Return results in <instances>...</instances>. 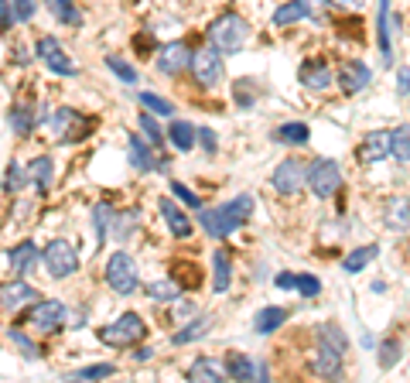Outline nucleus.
I'll return each mask as SVG.
<instances>
[{
    "instance_id": "1",
    "label": "nucleus",
    "mask_w": 410,
    "mask_h": 383,
    "mask_svg": "<svg viewBox=\"0 0 410 383\" xmlns=\"http://www.w3.org/2000/svg\"><path fill=\"white\" fill-rule=\"evenodd\" d=\"M250 212H253V199L250 195H236L232 202L219 205V209H205L202 216V230L212 236V240H223V236H230L232 230H239L246 219H250Z\"/></svg>"
},
{
    "instance_id": "2",
    "label": "nucleus",
    "mask_w": 410,
    "mask_h": 383,
    "mask_svg": "<svg viewBox=\"0 0 410 383\" xmlns=\"http://www.w3.org/2000/svg\"><path fill=\"white\" fill-rule=\"evenodd\" d=\"M209 38H212V48L216 51L236 55V51L246 45V38H250V25L239 14H223L216 25L209 27Z\"/></svg>"
},
{
    "instance_id": "3",
    "label": "nucleus",
    "mask_w": 410,
    "mask_h": 383,
    "mask_svg": "<svg viewBox=\"0 0 410 383\" xmlns=\"http://www.w3.org/2000/svg\"><path fill=\"white\" fill-rule=\"evenodd\" d=\"M147 335V325H144V318L137 315V311H127L124 318H117V322H110V325H102L100 329V339L106 346H137L140 339Z\"/></svg>"
},
{
    "instance_id": "4",
    "label": "nucleus",
    "mask_w": 410,
    "mask_h": 383,
    "mask_svg": "<svg viewBox=\"0 0 410 383\" xmlns=\"http://www.w3.org/2000/svg\"><path fill=\"white\" fill-rule=\"evenodd\" d=\"M188 65H192V76H195V82H199L202 89H216V86L226 79V69H223V55H219L216 48L192 51Z\"/></svg>"
},
{
    "instance_id": "5",
    "label": "nucleus",
    "mask_w": 410,
    "mask_h": 383,
    "mask_svg": "<svg viewBox=\"0 0 410 383\" xmlns=\"http://www.w3.org/2000/svg\"><path fill=\"white\" fill-rule=\"evenodd\" d=\"M308 188L318 195V199H332L335 192L342 188V168L329 161V157H322V161H315V164H308Z\"/></svg>"
},
{
    "instance_id": "6",
    "label": "nucleus",
    "mask_w": 410,
    "mask_h": 383,
    "mask_svg": "<svg viewBox=\"0 0 410 383\" xmlns=\"http://www.w3.org/2000/svg\"><path fill=\"white\" fill-rule=\"evenodd\" d=\"M106 284L117 291V294H133L137 291V264L133 257L117 250V254L106 260Z\"/></svg>"
},
{
    "instance_id": "7",
    "label": "nucleus",
    "mask_w": 410,
    "mask_h": 383,
    "mask_svg": "<svg viewBox=\"0 0 410 383\" xmlns=\"http://www.w3.org/2000/svg\"><path fill=\"white\" fill-rule=\"evenodd\" d=\"M41 257H45V267H48L51 278H69L79 271V254L69 240H51Z\"/></svg>"
},
{
    "instance_id": "8",
    "label": "nucleus",
    "mask_w": 410,
    "mask_h": 383,
    "mask_svg": "<svg viewBox=\"0 0 410 383\" xmlns=\"http://www.w3.org/2000/svg\"><path fill=\"white\" fill-rule=\"evenodd\" d=\"M34 55L48 65L55 76H76V62L69 58V51L58 45V38H51V34H45V38H38V45H34Z\"/></svg>"
},
{
    "instance_id": "9",
    "label": "nucleus",
    "mask_w": 410,
    "mask_h": 383,
    "mask_svg": "<svg viewBox=\"0 0 410 383\" xmlns=\"http://www.w3.org/2000/svg\"><path fill=\"white\" fill-rule=\"evenodd\" d=\"M305 178H308V164L301 161V157H287V161H281V164L274 168V175H270L274 188H277L281 195L301 192V188H305Z\"/></svg>"
},
{
    "instance_id": "10",
    "label": "nucleus",
    "mask_w": 410,
    "mask_h": 383,
    "mask_svg": "<svg viewBox=\"0 0 410 383\" xmlns=\"http://www.w3.org/2000/svg\"><path fill=\"white\" fill-rule=\"evenodd\" d=\"M335 82L342 86V93L356 96V93H362L373 82V72H369L366 62H342V69L335 72Z\"/></svg>"
},
{
    "instance_id": "11",
    "label": "nucleus",
    "mask_w": 410,
    "mask_h": 383,
    "mask_svg": "<svg viewBox=\"0 0 410 383\" xmlns=\"http://www.w3.org/2000/svg\"><path fill=\"white\" fill-rule=\"evenodd\" d=\"M27 322L34 329H41V332H51V329H58L65 322V305L62 301H38V305L31 308Z\"/></svg>"
},
{
    "instance_id": "12",
    "label": "nucleus",
    "mask_w": 410,
    "mask_h": 383,
    "mask_svg": "<svg viewBox=\"0 0 410 383\" xmlns=\"http://www.w3.org/2000/svg\"><path fill=\"white\" fill-rule=\"evenodd\" d=\"M188 58H192V51L185 41H171V45H164V48L157 51V65H161V72L164 76H178L188 69Z\"/></svg>"
},
{
    "instance_id": "13",
    "label": "nucleus",
    "mask_w": 410,
    "mask_h": 383,
    "mask_svg": "<svg viewBox=\"0 0 410 383\" xmlns=\"http://www.w3.org/2000/svg\"><path fill=\"white\" fill-rule=\"evenodd\" d=\"M226 373H230L232 380H267V366L250 356H243V353H230L226 356Z\"/></svg>"
},
{
    "instance_id": "14",
    "label": "nucleus",
    "mask_w": 410,
    "mask_h": 383,
    "mask_svg": "<svg viewBox=\"0 0 410 383\" xmlns=\"http://www.w3.org/2000/svg\"><path fill=\"white\" fill-rule=\"evenodd\" d=\"M318 7H322V0H291V4H284V7L274 11V25L287 27V25H294V21H305Z\"/></svg>"
},
{
    "instance_id": "15",
    "label": "nucleus",
    "mask_w": 410,
    "mask_h": 383,
    "mask_svg": "<svg viewBox=\"0 0 410 383\" xmlns=\"http://www.w3.org/2000/svg\"><path fill=\"white\" fill-rule=\"evenodd\" d=\"M386 154H390V130H373V134H366V141H362V148H359V157H362L366 164H376V161H383Z\"/></svg>"
},
{
    "instance_id": "16",
    "label": "nucleus",
    "mask_w": 410,
    "mask_h": 383,
    "mask_svg": "<svg viewBox=\"0 0 410 383\" xmlns=\"http://www.w3.org/2000/svg\"><path fill=\"white\" fill-rule=\"evenodd\" d=\"M157 209H161V216H164V223H168V230L175 233V236H188L192 233V219L185 216V209L181 205H175V199H161L157 202Z\"/></svg>"
},
{
    "instance_id": "17",
    "label": "nucleus",
    "mask_w": 410,
    "mask_h": 383,
    "mask_svg": "<svg viewBox=\"0 0 410 383\" xmlns=\"http://www.w3.org/2000/svg\"><path fill=\"white\" fill-rule=\"evenodd\" d=\"M38 298V291L25 281H14V284H4L0 287V308H21L27 301H34Z\"/></svg>"
},
{
    "instance_id": "18",
    "label": "nucleus",
    "mask_w": 410,
    "mask_h": 383,
    "mask_svg": "<svg viewBox=\"0 0 410 383\" xmlns=\"http://www.w3.org/2000/svg\"><path fill=\"white\" fill-rule=\"evenodd\" d=\"M376 34H380L383 65H390V62H393V18H390V0H380V25H376Z\"/></svg>"
},
{
    "instance_id": "19",
    "label": "nucleus",
    "mask_w": 410,
    "mask_h": 383,
    "mask_svg": "<svg viewBox=\"0 0 410 383\" xmlns=\"http://www.w3.org/2000/svg\"><path fill=\"white\" fill-rule=\"evenodd\" d=\"M311 370H315L318 377H335V373L342 370V353L332 349V346H325V342H318V353H315Z\"/></svg>"
},
{
    "instance_id": "20",
    "label": "nucleus",
    "mask_w": 410,
    "mask_h": 383,
    "mask_svg": "<svg viewBox=\"0 0 410 383\" xmlns=\"http://www.w3.org/2000/svg\"><path fill=\"white\" fill-rule=\"evenodd\" d=\"M38 257L41 254H38V247H34L31 240H27V243H18V247L11 250V271H14V278H25L27 271L38 264Z\"/></svg>"
},
{
    "instance_id": "21",
    "label": "nucleus",
    "mask_w": 410,
    "mask_h": 383,
    "mask_svg": "<svg viewBox=\"0 0 410 383\" xmlns=\"http://www.w3.org/2000/svg\"><path fill=\"white\" fill-rule=\"evenodd\" d=\"M188 380L192 383H219L223 380V366H219L216 359L199 356L192 366H188Z\"/></svg>"
},
{
    "instance_id": "22",
    "label": "nucleus",
    "mask_w": 410,
    "mask_h": 383,
    "mask_svg": "<svg viewBox=\"0 0 410 383\" xmlns=\"http://www.w3.org/2000/svg\"><path fill=\"white\" fill-rule=\"evenodd\" d=\"M127 151H130V164H133L137 171H154V168H161V161L151 157V151L144 148V141H140L137 134L127 137Z\"/></svg>"
},
{
    "instance_id": "23",
    "label": "nucleus",
    "mask_w": 410,
    "mask_h": 383,
    "mask_svg": "<svg viewBox=\"0 0 410 383\" xmlns=\"http://www.w3.org/2000/svg\"><path fill=\"white\" fill-rule=\"evenodd\" d=\"M284 322H287V311H284V308H260L256 318H253V332L270 335V332H277Z\"/></svg>"
},
{
    "instance_id": "24",
    "label": "nucleus",
    "mask_w": 410,
    "mask_h": 383,
    "mask_svg": "<svg viewBox=\"0 0 410 383\" xmlns=\"http://www.w3.org/2000/svg\"><path fill=\"white\" fill-rule=\"evenodd\" d=\"M376 254H380V247H373V243L369 247H359V250H352V254L342 260V271L345 274H359V271H366L376 260Z\"/></svg>"
},
{
    "instance_id": "25",
    "label": "nucleus",
    "mask_w": 410,
    "mask_h": 383,
    "mask_svg": "<svg viewBox=\"0 0 410 383\" xmlns=\"http://www.w3.org/2000/svg\"><path fill=\"white\" fill-rule=\"evenodd\" d=\"M51 124H55V134H58V141H69V137H72V127H76V124H89V120H86V117H79L76 110L62 106V110L55 113V120H51Z\"/></svg>"
},
{
    "instance_id": "26",
    "label": "nucleus",
    "mask_w": 410,
    "mask_h": 383,
    "mask_svg": "<svg viewBox=\"0 0 410 383\" xmlns=\"http://www.w3.org/2000/svg\"><path fill=\"white\" fill-rule=\"evenodd\" d=\"M301 79H305L308 89H318V93H322V89H329V86H332L335 76H332V69H329V65H322V62H318V65H305Z\"/></svg>"
},
{
    "instance_id": "27",
    "label": "nucleus",
    "mask_w": 410,
    "mask_h": 383,
    "mask_svg": "<svg viewBox=\"0 0 410 383\" xmlns=\"http://www.w3.org/2000/svg\"><path fill=\"white\" fill-rule=\"evenodd\" d=\"M48 7H51V14H55V18H58L62 25L82 27V14H79L76 0H48Z\"/></svg>"
},
{
    "instance_id": "28",
    "label": "nucleus",
    "mask_w": 410,
    "mask_h": 383,
    "mask_svg": "<svg viewBox=\"0 0 410 383\" xmlns=\"http://www.w3.org/2000/svg\"><path fill=\"white\" fill-rule=\"evenodd\" d=\"M230 281H232L230 257L223 254V250H216V254H212V287H216V291H226Z\"/></svg>"
},
{
    "instance_id": "29",
    "label": "nucleus",
    "mask_w": 410,
    "mask_h": 383,
    "mask_svg": "<svg viewBox=\"0 0 410 383\" xmlns=\"http://www.w3.org/2000/svg\"><path fill=\"white\" fill-rule=\"evenodd\" d=\"M308 137H311V130H308V124H301V120L281 124L277 134H274V141H281V144H308Z\"/></svg>"
},
{
    "instance_id": "30",
    "label": "nucleus",
    "mask_w": 410,
    "mask_h": 383,
    "mask_svg": "<svg viewBox=\"0 0 410 383\" xmlns=\"http://www.w3.org/2000/svg\"><path fill=\"white\" fill-rule=\"evenodd\" d=\"M209 329H212V318L205 315V318H195L188 329H178V332L171 335V342L175 346H185V342H195V339H202V335H209Z\"/></svg>"
},
{
    "instance_id": "31",
    "label": "nucleus",
    "mask_w": 410,
    "mask_h": 383,
    "mask_svg": "<svg viewBox=\"0 0 410 383\" xmlns=\"http://www.w3.org/2000/svg\"><path fill=\"white\" fill-rule=\"evenodd\" d=\"M168 137H171V144H175L178 151H192V148H195V127L185 124V120H175L171 130H168Z\"/></svg>"
},
{
    "instance_id": "32",
    "label": "nucleus",
    "mask_w": 410,
    "mask_h": 383,
    "mask_svg": "<svg viewBox=\"0 0 410 383\" xmlns=\"http://www.w3.org/2000/svg\"><path fill=\"white\" fill-rule=\"evenodd\" d=\"M410 130L407 127H397L393 134H390V154L397 157V164L400 168H407V157H410Z\"/></svg>"
},
{
    "instance_id": "33",
    "label": "nucleus",
    "mask_w": 410,
    "mask_h": 383,
    "mask_svg": "<svg viewBox=\"0 0 410 383\" xmlns=\"http://www.w3.org/2000/svg\"><path fill=\"white\" fill-rule=\"evenodd\" d=\"M318 342H325V346H332V349H338L342 356H345V349H349V335L342 332L338 325H332V322H325V325L318 329Z\"/></svg>"
},
{
    "instance_id": "34",
    "label": "nucleus",
    "mask_w": 410,
    "mask_h": 383,
    "mask_svg": "<svg viewBox=\"0 0 410 383\" xmlns=\"http://www.w3.org/2000/svg\"><path fill=\"white\" fill-rule=\"evenodd\" d=\"M11 130H14L18 137H27V134L34 130V110H31V106H14V110H11Z\"/></svg>"
},
{
    "instance_id": "35",
    "label": "nucleus",
    "mask_w": 410,
    "mask_h": 383,
    "mask_svg": "<svg viewBox=\"0 0 410 383\" xmlns=\"http://www.w3.org/2000/svg\"><path fill=\"white\" fill-rule=\"evenodd\" d=\"M147 298H154V301H178L181 284L178 281H154V284H147Z\"/></svg>"
},
{
    "instance_id": "36",
    "label": "nucleus",
    "mask_w": 410,
    "mask_h": 383,
    "mask_svg": "<svg viewBox=\"0 0 410 383\" xmlns=\"http://www.w3.org/2000/svg\"><path fill=\"white\" fill-rule=\"evenodd\" d=\"M31 178H34V185L45 192V188H51V157L48 154H41V157H34V164H31Z\"/></svg>"
},
{
    "instance_id": "37",
    "label": "nucleus",
    "mask_w": 410,
    "mask_h": 383,
    "mask_svg": "<svg viewBox=\"0 0 410 383\" xmlns=\"http://www.w3.org/2000/svg\"><path fill=\"white\" fill-rule=\"evenodd\" d=\"M117 366L113 363H93V366H82L72 373V380H102V377H113Z\"/></svg>"
},
{
    "instance_id": "38",
    "label": "nucleus",
    "mask_w": 410,
    "mask_h": 383,
    "mask_svg": "<svg viewBox=\"0 0 410 383\" xmlns=\"http://www.w3.org/2000/svg\"><path fill=\"white\" fill-rule=\"evenodd\" d=\"M34 11H38L34 0H11V21L14 25H27L34 18Z\"/></svg>"
},
{
    "instance_id": "39",
    "label": "nucleus",
    "mask_w": 410,
    "mask_h": 383,
    "mask_svg": "<svg viewBox=\"0 0 410 383\" xmlns=\"http://www.w3.org/2000/svg\"><path fill=\"white\" fill-rule=\"evenodd\" d=\"M140 103H144L151 113H157V117H171V113H175L171 100H164V96H157V93H140Z\"/></svg>"
},
{
    "instance_id": "40",
    "label": "nucleus",
    "mask_w": 410,
    "mask_h": 383,
    "mask_svg": "<svg viewBox=\"0 0 410 383\" xmlns=\"http://www.w3.org/2000/svg\"><path fill=\"white\" fill-rule=\"evenodd\" d=\"M110 219H113V209H110V205H96V209H93V226H96V247H100L102 240H106V226H110Z\"/></svg>"
},
{
    "instance_id": "41",
    "label": "nucleus",
    "mask_w": 410,
    "mask_h": 383,
    "mask_svg": "<svg viewBox=\"0 0 410 383\" xmlns=\"http://www.w3.org/2000/svg\"><path fill=\"white\" fill-rule=\"evenodd\" d=\"M106 65L117 72V79H124L127 86H133V82H137V72H133V65H127L120 55H106Z\"/></svg>"
},
{
    "instance_id": "42",
    "label": "nucleus",
    "mask_w": 410,
    "mask_h": 383,
    "mask_svg": "<svg viewBox=\"0 0 410 383\" xmlns=\"http://www.w3.org/2000/svg\"><path fill=\"white\" fill-rule=\"evenodd\" d=\"M27 181V171L21 168V164H11L7 168V178H4V192H21Z\"/></svg>"
},
{
    "instance_id": "43",
    "label": "nucleus",
    "mask_w": 410,
    "mask_h": 383,
    "mask_svg": "<svg viewBox=\"0 0 410 383\" xmlns=\"http://www.w3.org/2000/svg\"><path fill=\"white\" fill-rule=\"evenodd\" d=\"M171 192H175V199H181V202L188 205V209H202V199L188 188V185H181V181H171Z\"/></svg>"
},
{
    "instance_id": "44",
    "label": "nucleus",
    "mask_w": 410,
    "mask_h": 383,
    "mask_svg": "<svg viewBox=\"0 0 410 383\" xmlns=\"http://www.w3.org/2000/svg\"><path fill=\"white\" fill-rule=\"evenodd\" d=\"M294 287H298L305 298H315V294L322 291V281H318L315 274H301V278H294Z\"/></svg>"
},
{
    "instance_id": "45",
    "label": "nucleus",
    "mask_w": 410,
    "mask_h": 383,
    "mask_svg": "<svg viewBox=\"0 0 410 383\" xmlns=\"http://www.w3.org/2000/svg\"><path fill=\"white\" fill-rule=\"evenodd\" d=\"M140 130H144V137H147L151 144H161V141H164V134H161V127L154 124L151 113H140Z\"/></svg>"
},
{
    "instance_id": "46",
    "label": "nucleus",
    "mask_w": 410,
    "mask_h": 383,
    "mask_svg": "<svg viewBox=\"0 0 410 383\" xmlns=\"http://www.w3.org/2000/svg\"><path fill=\"white\" fill-rule=\"evenodd\" d=\"M400 349H404V346H400V342H393V339H390V342H383V349H380V353H383V356H380V366H383V370H390V366L400 359Z\"/></svg>"
},
{
    "instance_id": "47",
    "label": "nucleus",
    "mask_w": 410,
    "mask_h": 383,
    "mask_svg": "<svg viewBox=\"0 0 410 383\" xmlns=\"http://www.w3.org/2000/svg\"><path fill=\"white\" fill-rule=\"evenodd\" d=\"M11 342H14V346H21L27 359H34V356H38V349H34V342H31V339H27L25 332H18V329H11Z\"/></svg>"
},
{
    "instance_id": "48",
    "label": "nucleus",
    "mask_w": 410,
    "mask_h": 383,
    "mask_svg": "<svg viewBox=\"0 0 410 383\" xmlns=\"http://www.w3.org/2000/svg\"><path fill=\"white\" fill-rule=\"evenodd\" d=\"M199 134V141H202V148L209 154H216V130H209V127H202V130H195Z\"/></svg>"
},
{
    "instance_id": "49",
    "label": "nucleus",
    "mask_w": 410,
    "mask_h": 383,
    "mask_svg": "<svg viewBox=\"0 0 410 383\" xmlns=\"http://www.w3.org/2000/svg\"><path fill=\"white\" fill-rule=\"evenodd\" d=\"M11 0H0V31H11Z\"/></svg>"
},
{
    "instance_id": "50",
    "label": "nucleus",
    "mask_w": 410,
    "mask_h": 383,
    "mask_svg": "<svg viewBox=\"0 0 410 383\" xmlns=\"http://www.w3.org/2000/svg\"><path fill=\"white\" fill-rule=\"evenodd\" d=\"M393 223H397V226H400V230H404V226H407V199H400V205H397V209H393Z\"/></svg>"
},
{
    "instance_id": "51",
    "label": "nucleus",
    "mask_w": 410,
    "mask_h": 383,
    "mask_svg": "<svg viewBox=\"0 0 410 383\" xmlns=\"http://www.w3.org/2000/svg\"><path fill=\"white\" fill-rule=\"evenodd\" d=\"M277 287L291 291V287H294V274H277Z\"/></svg>"
},
{
    "instance_id": "52",
    "label": "nucleus",
    "mask_w": 410,
    "mask_h": 383,
    "mask_svg": "<svg viewBox=\"0 0 410 383\" xmlns=\"http://www.w3.org/2000/svg\"><path fill=\"white\" fill-rule=\"evenodd\" d=\"M397 82H400V96H407V69H400V79H397Z\"/></svg>"
}]
</instances>
